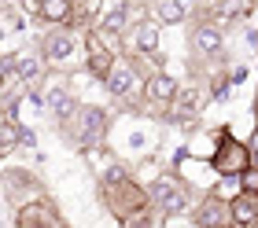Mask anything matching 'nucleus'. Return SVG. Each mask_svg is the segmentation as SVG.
<instances>
[{"label":"nucleus","mask_w":258,"mask_h":228,"mask_svg":"<svg viewBox=\"0 0 258 228\" xmlns=\"http://www.w3.org/2000/svg\"><path fill=\"white\" fill-rule=\"evenodd\" d=\"M207 4H210V8H218V4H225V0H207Z\"/></svg>","instance_id":"27"},{"label":"nucleus","mask_w":258,"mask_h":228,"mask_svg":"<svg viewBox=\"0 0 258 228\" xmlns=\"http://www.w3.org/2000/svg\"><path fill=\"white\" fill-rule=\"evenodd\" d=\"M210 195H214V199H225V202H232L236 195H243L240 177H218V184L210 188Z\"/></svg>","instance_id":"21"},{"label":"nucleus","mask_w":258,"mask_h":228,"mask_svg":"<svg viewBox=\"0 0 258 228\" xmlns=\"http://www.w3.org/2000/svg\"><path fill=\"white\" fill-rule=\"evenodd\" d=\"M74 8H78V0H44V8H41V22H44V26H67V30H70Z\"/></svg>","instance_id":"18"},{"label":"nucleus","mask_w":258,"mask_h":228,"mask_svg":"<svg viewBox=\"0 0 258 228\" xmlns=\"http://www.w3.org/2000/svg\"><path fill=\"white\" fill-rule=\"evenodd\" d=\"M210 166L218 177H240L243 170H251V147L243 140H236L229 129H218L214 151H210Z\"/></svg>","instance_id":"4"},{"label":"nucleus","mask_w":258,"mask_h":228,"mask_svg":"<svg viewBox=\"0 0 258 228\" xmlns=\"http://www.w3.org/2000/svg\"><path fill=\"white\" fill-rule=\"evenodd\" d=\"M148 191H151V206H159L166 217H177V213H184L192 206V184L181 181L177 173L155 177V181L148 184Z\"/></svg>","instance_id":"5"},{"label":"nucleus","mask_w":258,"mask_h":228,"mask_svg":"<svg viewBox=\"0 0 258 228\" xmlns=\"http://www.w3.org/2000/svg\"><path fill=\"white\" fill-rule=\"evenodd\" d=\"M4 195H8V202L11 206H26V202H37V199H44V188H41V181L33 173H26V170H8L4 173Z\"/></svg>","instance_id":"9"},{"label":"nucleus","mask_w":258,"mask_h":228,"mask_svg":"<svg viewBox=\"0 0 258 228\" xmlns=\"http://www.w3.org/2000/svg\"><path fill=\"white\" fill-rule=\"evenodd\" d=\"M100 202L107 206V213H114L118 221H125L129 213L151 206V191L140 184V181H125V184H111V188H100Z\"/></svg>","instance_id":"6"},{"label":"nucleus","mask_w":258,"mask_h":228,"mask_svg":"<svg viewBox=\"0 0 258 228\" xmlns=\"http://www.w3.org/2000/svg\"><path fill=\"white\" fill-rule=\"evenodd\" d=\"M41 52L48 59V66L55 70H74V63L85 59V33H74L67 26H48V33L41 37Z\"/></svg>","instance_id":"3"},{"label":"nucleus","mask_w":258,"mask_h":228,"mask_svg":"<svg viewBox=\"0 0 258 228\" xmlns=\"http://www.w3.org/2000/svg\"><path fill=\"white\" fill-rule=\"evenodd\" d=\"M15 70L30 89H37L48 74V59H44L41 48H22V52H15Z\"/></svg>","instance_id":"12"},{"label":"nucleus","mask_w":258,"mask_h":228,"mask_svg":"<svg viewBox=\"0 0 258 228\" xmlns=\"http://www.w3.org/2000/svg\"><path fill=\"white\" fill-rule=\"evenodd\" d=\"M199 11V0H155V19L166 26H181Z\"/></svg>","instance_id":"16"},{"label":"nucleus","mask_w":258,"mask_h":228,"mask_svg":"<svg viewBox=\"0 0 258 228\" xmlns=\"http://www.w3.org/2000/svg\"><path fill=\"white\" fill-rule=\"evenodd\" d=\"M203 89H199V81H188V85H181L177 100H173V111H170V122H188V118H196L199 111H203Z\"/></svg>","instance_id":"13"},{"label":"nucleus","mask_w":258,"mask_h":228,"mask_svg":"<svg viewBox=\"0 0 258 228\" xmlns=\"http://www.w3.org/2000/svg\"><path fill=\"white\" fill-rule=\"evenodd\" d=\"M247 147H251V166L258 170V125H254V133H251V140H247Z\"/></svg>","instance_id":"25"},{"label":"nucleus","mask_w":258,"mask_h":228,"mask_svg":"<svg viewBox=\"0 0 258 228\" xmlns=\"http://www.w3.org/2000/svg\"><path fill=\"white\" fill-rule=\"evenodd\" d=\"M240 184H243V191H251V195H258V170L251 166V170H243L240 173Z\"/></svg>","instance_id":"22"},{"label":"nucleus","mask_w":258,"mask_h":228,"mask_svg":"<svg viewBox=\"0 0 258 228\" xmlns=\"http://www.w3.org/2000/svg\"><path fill=\"white\" fill-rule=\"evenodd\" d=\"M254 118H258V92H254Z\"/></svg>","instance_id":"28"},{"label":"nucleus","mask_w":258,"mask_h":228,"mask_svg":"<svg viewBox=\"0 0 258 228\" xmlns=\"http://www.w3.org/2000/svg\"><path fill=\"white\" fill-rule=\"evenodd\" d=\"M177 92H181V85H177V78H173V74H166V70L151 74V78H148V85H144V111H148V114H162V118H170Z\"/></svg>","instance_id":"7"},{"label":"nucleus","mask_w":258,"mask_h":228,"mask_svg":"<svg viewBox=\"0 0 258 228\" xmlns=\"http://www.w3.org/2000/svg\"><path fill=\"white\" fill-rule=\"evenodd\" d=\"M221 228H240V224H221Z\"/></svg>","instance_id":"29"},{"label":"nucleus","mask_w":258,"mask_h":228,"mask_svg":"<svg viewBox=\"0 0 258 228\" xmlns=\"http://www.w3.org/2000/svg\"><path fill=\"white\" fill-rule=\"evenodd\" d=\"M144 85L148 78L137 70L133 59L118 55V63H114V70L107 74V81H103V89H107L114 96V103L125 107V111H144Z\"/></svg>","instance_id":"2"},{"label":"nucleus","mask_w":258,"mask_h":228,"mask_svg":"<svg viewBox=\"0 0 258 228\" xmlns=\"http://www.w3.org/2000/svg\"><path fill=\"white\" fill-rule=\"evenodd\" d=\"M41 228H67V224H63V217H55V221H48V224H41Z\"/></svg>","instance_id":"26"},{"label":"nucleus","mask_w":258,"mask_h":228,"mask_svg":"<svg viewBox=\"0 0 258 228\" xmlns=\"http://www.w3.org/2000/svg\"><path fill=\"white\" fill-rule=\"evenodd\" d=\"M41 100H44V107L55 114V122H59V125H67L70 118L81 111V100H78V96L70 92L67 85H52L48 92H41Z\"/></svg>","instance_id":"11"},{"label":"nucleus","mask_w":258,"mask_h":228,"mask_svg":"<svg viewBox=\"0 0 258 228\" xmlns=\"http://www.w3.org/2000/svg\"><path fill=\"white\" fill-rule=\"evenodd\" d=\"M41 8H44V0H19V11L22 15H33V19H41Z\"/></svg>","instance_id":"23"},{"label":"nucleus","mask_w":258,"mask_h":228,"mask_svg":"<svg viewBox=\"0 0 258 228\" xmlns=\"http://www.w3.org/2000/svg\"><path fill=\"white\" fill-rule=\"evenodd\" d=\"M122 55L125 59H144V55H159V22L151 19H137L129 33L122 37Z\"/></svg>","instance_id":"8"},{"label":"nucleus","mask_w":258,"mask_h":228,"mask_svg":"<svg viewBox=\"0 0 258 228\" xmlns=\"http://www.w3.org/2000/svg\"><path fill=\"white\" fill-rule=\"evenodd\" d=\"M192 52L199 59H210V55H221V48H225V30L218 26V22H210V19H199L196 26H192Z\"/></svg>","instance_id":"10"},{"label":"nucleus","mask_w":258,"mask_h":228,"mask_svg":"<svg viewBox=\"0 0 258 228\" xmlns=\"http://www.w3.org/2000/svg\"><path fill=\"white\" fill-rule=\"evenodd\" d=\"M229 206H232V224H240V228H258V195L243 191V195H236Z\"/></svg>","instance_id":"17"},{"label":"nucleus","mask_w":258,"mask_h":228,"mask_svg":"<svg viewBox=\"0 0 258 228\" xmlns=\"http://www.w3.org/2000/svg\"><path fill=\"white\" fill-rule=\"evenodd\" d=\"M192 221H196L199 228H221V224H232V206H229L225 199H214V195H207V199L196 206Z\"/></svg>","instance_id":"14"},{"label":"nucleus","mask_w":258,"mask_h":228,"mask_svg":"<svg viewBox=\"0 0 258 228\" xmlns=\"http://www.w3.org/2000/svg\"><path fill=\"white\" fill-rule=\"evenodd\" d=\"M166 224V213H162L159 206H144L137 213H129V217L122 221V228H162Z\"/></svg>","instance_id":"20"},{"label":"nucleus","mask_w":258,"mask_h":228,"mask_svg":"<svg viewBox=\"0 0 258 228\" xmlns=\"http://www.w3.org/2000/svg\"><path fill=\"white\" fill-rule=\"evenodd\" d=\"M63 136L81 151H100L111 136V114L96 103H81V111L63 125Z\"/></svg>","instance_id":"1"},{"label":"nucleus","mask_w":258,"mask_h":228,"mask_svg":"<svg viewBox=\"0 0 258 228\" xmlns=\"http://www.w3.org/2000/svg\"><path fill=\"white\" fill-rule=\"evenodd\" d=\"M55 217H59V213H55L52 202L48 199H37V202H26V206L15 210V228H41V224H48Z\"/></svg>","instance_id":"15"},{"label":"nucleus","mask_w":258,"mask_h":228,"mask_svg":"<svg viewBox=\"0 0 258 228\" xmlns=\"http://www.w3.org/2000/svg\"><path fill=\"white\" fill-rule=\"evenodd\" d=\"M22 136H26V125H19L15 114H0V151L11 155L22 143Z\"/></svg>","instance_id":"19"},{"label":"nucleus","mask_w":258,"mask_h":228,"mask_svg":"<svg viewBox=\"0 0 258 228\" xmlns=\"http://www.w3.org/2000/svg\"><path fill=\"white\" fill-rule=\"evenodd\" d=\"M225 78L232 81V89H236V85H243V81H247V66H240V63H232V66L225 70Z\"/></svg>","instance_id":"24"}]
</instances>
